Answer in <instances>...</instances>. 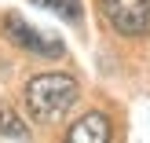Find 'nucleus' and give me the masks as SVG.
Returning a JSON list of instances; mask_svg holds the SVG:
<instances>
[{
  "mask_svg": "<svg viewBox=\"0 0 150 143\" xmlns=\"http://www.w3.org/2000/svg\"><path fill=\"white\" fill-rule=\"evenodd\" d=\"M22 99H26V110L37 125H51L59 117H66V110L77 107L81 85L70 73H37V77L26 81Z\"/></svg>",
  "mask_w": 150,
  "mask_h": 143,
  "instance_id": "1",
  "label": "nucleus"
},
{
  "mask_svg": "<svg viewBox=\"0 0 150 143\" xmlns=\"http://www.w3.org/2000/svg\"><path fill=\"white\" fill-rule=\"evenodd\" d=\"M99 11L121 37L150 33V0H99Z\"/></svg>",
  "mask_w": 150,
  "mask_h": 143,
  "instance_id": "2",
  "label": "nucleus"
},
{
  "mask_svg": "<svg viewBox=\"0 0 150 143\" xmlns=\"http://www.w3.org/2000/svg\"><path fill=\"white\" fill-rule=\"evenodd\" d=\"M4 37L15 48L29 51V55H40V59H62V51H66L59 37H48V33H40V29H33L26 18H18V15H7L4 18Z\"/></svg>",
  "mask_w": 150,
  "mask_h": 143,
  "instance_id": "3",
  "label": "nucleus"
},
{
  "mask_svg": "<svg viewBox=\"0 0 150 143\" xmlns=\"http://www.w3.org/2000/svg\"><path fill=\"white\" fill-rule=\"evenodd\" d=\"M66 139H70V143H106V139H110V117L92 110V114L77 117V121L70 125Z\"/></svg>",
  "mask_w": 150,
  "mask_h": 143,
  "instance_id": "4",
  "label": "nucleus"
},
{
  "mask_svg": "<svg viewBox=\"0 0 150 143\" xmlns=\"http://www.w3.org/2000/svg\"><path fill=\"white\" fill-rule=\"evenodd\" d=\"M0 139H29V129L7 103H0Z\"/></svg>",
  "mask_w": 150,
  "mask_h": 143,
  "instance_id": "5",
  "label": "nucleus"
},
{
  "mask_svg": "<svg viewBox=\"0 0 150 143\" xmlns=\"http://www.w3.org/2000/svg\"><path fill=\"white\" fill-rule=\"evenodd\" d=\"M37 7H48L66 22H81V0H33Z\"/></svg>",
  "mask_w": 150,
  "mask_h": 143,
  "instance_id": "6",
  "label": "nucleus"
}]
</instances>
